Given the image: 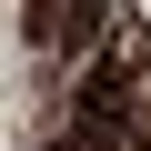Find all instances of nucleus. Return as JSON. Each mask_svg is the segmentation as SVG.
<instances>
[{"label":"nucleus","mask_w":151,"mask_h":151,"mask_svg":"<svg viewBox=\"0 0 151 151\" xmlns=\"http://www.w3.org/2000/svg\"><path fill=\"white\" fill-rule=\"evenodd\" d=\"M131 81H141V60H131V50H101V60H91V81H81V121L131 131Z\"/></svg>","instance_id":"obj_1"},{"label":"nucleus","mask_w":151,"mask_h":151,"mask_svg":"<svg viewBox=\"0 0 151 151\" xmlns=\"http://www.w3.org/2000/svg\"><path fill=\"white\" fill-rule=\"evenodd\" d=\"M101 30H111V0H70V10L50 20V40H60V50H91Z\"/></svg>","instance_id":"obj_2"},{"label":"nucleus","mask_w":151,"mask_h":151,"mask_svg":"<svg viewBox=\"0 0 151 151\" xmlns=\"http://www.w3.org/2000/svg\"><path fill=\"white\" fill-rule=\"evenodd\" d=\"M131 151H151V131H141V141H131Z\"/></svg>","instance_id":"obj_4"},{"label":"nucleus","mask_w":151,"mask_h":151,"mask_svg":"<svg viewBox=\"0 0 151 151\" xmlns=\"http://www.w3.org/2000/svg\"><path fill=\"white\" fill-rule=\"evenodd\" d=\"M50 151H121V131H101V121H70V131H60Z\"/></svg>","instance_id":"obj_3"}]
</instances>
